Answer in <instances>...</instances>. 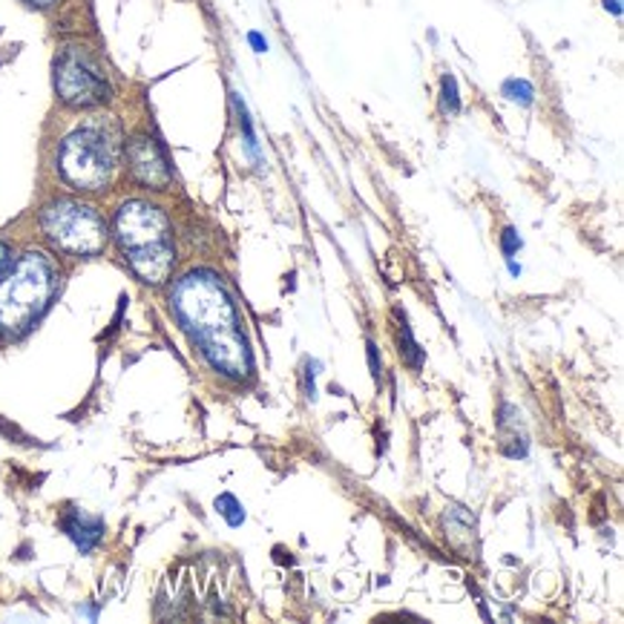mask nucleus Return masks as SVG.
<instances>
[{
    "label": "nucleus",
    "instance_id": "0eeeda50",
    "mask_svg": "<svg viewBox=\"0 0 624 624\" xmlns=\"http://www.w3.org/2000/svg\"><path fill=\"white\" fill-rule=\"evenodd\" d=\"M124 153H127L129 173L138 185L150 187V190H165L170 185V165H167L165 150L158 147L156 138L138 133V136L129 138Z\"/></svg>",
    "mask_w": 624,
    "mask_h": 624
},
{
    "label": "nucleus",
    "instance_id": "412c9836",
    "mask_svg": "<svg viewBox=\"0 0 624 624\" xmlns=\"http://www.w3.org/2000/svg\"><path fill=\"white\" fill-rule=\"evenodd\" d=\"M510 273H512V277H518V273H521V266H516V262H510Z\"/></svg>",
    "mask_w": 624,
    "mask_h": 624
},
{
    "label": "nucleus",
    "instance_id": "a211bd4d",
    "mask_svg": "<svg viewBox=\"0 0 624 624\" xmlns=\"http://www.w3.org/2000/svg\"><path fill=\"white\" fill-rule=\"evenodd\" d=\"M248 41H251L253 52H268V41L259 32H248Z\"/></svg>",
    "mask_w": 624,
    "mask_h": 624
},
{
    "label": "nucleus",
    "instance_id": "39448f33",
    "mask_svg": "<svg viewBox=\"0 0 624 624\" xmlns=\"http://www.w3.org/2000/svg\"><path fill=\"white\" fill-rule=\"evenodd\" d=\"M55 90L66 107L90 110L113 98L110 81L84 46H64L55 58Z\"/></svg>",
    "mask_w": 624,
    "mask_h": 624
},
{
    "label": "nucleus",
    "instance_id": "7ed1b4c3",
    "mask_svg": "<svg viewBox=\"0 0 624 624\" xmlns=\"http://www.w3.org/2000/svg\"><path fill=\"white\" fill-rule=\"evenodd\" d=\"M118 147L101 127H81L64 138L58 150V170L75 190H104L113 181Z\"/></svg>",
    "mask_w": 624,
    "mask_h": 624
},
{
    "label": "nucleus",
    "instance_id": "f03ea898",
    "mask_svg": "<svg viewBox=\"0 0 624 624\" xmlns=\"http://www.w3.org/2000/svg\"><path fill=\"white\" fill-rule=\"evenodd\" d=\"M58 288V268L41 251L23 253L7 277H0V331L18 337L50 309Z\"/></svg>",
    "mask_w": 624,
    "mask_h": 624
},
{
    "label": "nucleus",
    "instance_id": "20e7f679",
    "mask_svg": "<svg viewBox=\"0 0 624 624\" xmlns=\"http://www.w3.org/2000/svg\"><path fill=\"white\" fill-rule=\"evenodd\" d=\"M41 230L58 251L72 257H95L107 245V225L98 210L75 199L50 201L41 210Z\"/></svg>",
    "mask_w": 624,
    "mask_h": 624
},
{
    "label": "nucleus",
    "instance_id": "423d86ee",
    "mask_svg": "<svg viewBox=\"0 0 624 624\" xmlns=\"http://www.w3.org/2000/svg\"><path fill=\"white\" fill-rule=\"evenodd\" d=\"M115 242L124 251V257L173 242L165 210L142 199L124 201L118 214H115Z\"/></svg>",
    "mask_w": 624,
    "mask_h": 624
},
{
    "label": "nucleus",
    "instance_id": "aec40b11",
    "mask_svg": "<svg viewBox=\"0 0 624 624\" xmlns=\"http://www.w3.org/2000/svg\"><path fill=\"white\" fill-rule=\"evenodd\" d=\"M27 7H32V9H50L55 0H23Z\"/></svg>",
    "mask_w": 624,
    "mask_h": 624
},
{
    "label": "nucleus",
    "instance_id": "9d476101",
    "mask_svg": "<svg viewBox=\"0 0 624 624\" xmlns=\"http://www.w3.org/2000/svg\"><path fill=\"white\" fill-rule=\"evenodd\" d=\"M440 110H444L446 115L460 113V95L455 75H444V81H440Z\"/></svg>",
    "mask_w": 624,
    "mask_h": 624
},
{
    "label": "nucleus",
    "instance_id": "6ab92c4d",
    "mask_svg": "<svg viewBox=\"0 0 624 624\" xmlns=\"http://www.w3.org/2000/svg\"><path fill=\"white\" fill-rule=\"evenodd\" d=\"M604 9H607V12H613L618 18V14H622V0H604Z\"/></svg>",
    "mask_w": 624,
    "mask_h": 624
},
{
    "label": "nucleus",
    "instance_id": "2eb2a0df",
    "mask_svg": "<svg viewBox=\"0 0 624 624\" xmlns=\"http://www.w3.org/2000/svg\"><path fill=\"white\" fill-rule=\"evenodd\" d=\"M501 251L507 253V259H510L512 253L521 251V237H518L516 228H503V233H501Z\"/></svg>",
    "mask_w": 624,
    "mask_h": 624
},
{
    "label": "nucleus",
    "instance_id": "f8f14e48",
    "mask_svg": "<svg viewBox=\"0 0 624 624\" xmlns=\"http://www.w3.org/2000/svg\"><path fill=\"white\" fill-rule=\"evenodd\" d=\"M401 354L412 368L424 366V352H420V345L415 343V337H412V329L406 323L401 325Z\"/></svg>",
    "mask_w": 624,
    "mask_h": 624
},
{
    "label": "nucleus",
    "instance_id": "1a4fd4ad",
    "mask_svg": "<svg viewBox=\"0 0 624 624\" xmlns=\"http://www.w3.org/2000/svg\"><path fill=\"white\" fill-rule=\"evenodd\" d=\"M64 527H66V535L79 544L81 553H90V550L98 544L101 532H104L98 518H90L84 516V512H72V516L66 518Z\"/></svg>",
    "mask_w": 624,
    "mask_h": 624
},
{
    "label": "nucleus",
    "instance_id": "f257e3e1",
    "mask_svg": "<svg viewBox=\"0 0 624 624\" xmlns=\"http://www.w3.org/2000/svg\"><path fill=\"white\" fill-rule=\"evenodd\" d=\"M173 311L210 366L230 381L251 377V349L228 288L214 271H190L173 288Z\"/></svg>",
    "mask_w": 624,
    "mask_h": 624
},
{
    "label": "nucleus",
    "instance_id": "6e6552de",
    "mask_svg": "<svg viewBox=\"0 0 624 624\" xmlns=\"http://www.w3.org/2000/svg\"><path fill=\"white\" fill-rule=\"evenodd\" d=\"M133 268L138 280L147 282V285H162L173 277V268H176V248L173 242L165 245H156V248H147V251H138V253H129L124 257Z\"/></svg>",
    "mask_w": 624,
    "mask_h": 624
},
{
    "label": "nucleus",
    "instance_id": "4468645a",
    "mask_svg": "<svg viewBox=\"0 0 624 624\" xmlns=\"http://www.w3.org/2000/svg\"><path fill=\"white\" fill-rule=\"evenodd\" d=\"M233 101H237V110H239V124H242V133H245V147H248V153H251V156H259L257 133H253V124H251V118H248V110H245V104L239 101V95Z\"/></svg>",
    "mask_w": 624,
    "mask_h": 624
},
{
    "label": "nucleus",
    "instance_id": "ddd939ff",
    "mask_svg": "<svg viewBox=\"0 0 624 624\" xmlns=\"http://www.w3.org/2000/svg\"><path fill=\"white\" fill-rule=\"evenodd\" d=\"M216 510L222 512L225 521H228L230 527H242L245 524L242 503H239L233 496H219V498H216Z\"/></svg>",
    "mask_w": 624,
    "mask_h": 624
},
{
    "label": "nucleus",
    "instance_id": "9b49d317",
    "mask_svg": "<svg viewBox=\"0 0 624 624\" xmlns=\"http://www.w3.org/2000/svg\"><path fill=\"white\" fill-rule=\"evenodd\" d=\"M501 93L510 101H516V104H524V107L527 104H532V98H535V90H532L530 81H524V79L503 81Z\"/></svg>",
    "mask_w": 624,
    "mask_h": 624
},
{
    "label": "nucleus",
    "instance_id": "dca6fc26",
    "mask_svg": "<svg viewBox=\"0 0 624 624\" xmlns=\"http://www.w3.org/2000/svg\"><path fill=\"white\" fill-rule=\"evenodd\" d=\"M14 266V253H12V245L9 242H0V277H7L9 268Z\"/></svg>",
    "mask_w": 624,
    "mask_h": 624
},
{
    "label": "nucleus",
    "instance_id": "f3484780",
    "mask_svg": "<svg viewBox=\"0 0 624 624\" xmlns=\"http://www.w3.org/2000/svg\"><path fill=\"white\" fill-rule=\"evenodd\" d=\"M366 349H368V363H372V374H374V381H381V357H377V345H374L372 340H368Z\"/></svg>",
    "mask_w": 624,
    "mask_h": 624
}]
</instances>
